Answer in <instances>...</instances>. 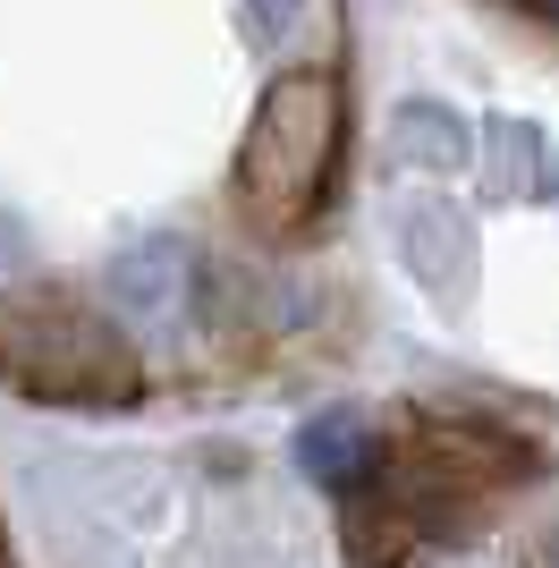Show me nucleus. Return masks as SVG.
<instances>
[{"instance_id": "423d86ee", "label": "nucleus", "mask_w": 559, "mask_h": 568, "mask_svg": "<svg viewBox=\"0 0 559 568\" xmlns=\"http://www.w3.org/2000/svg\"><path fill=\"white\" fill-rule=\"evenodd\" d=\"M9 263H26V230H18V213H0V272Z\"/></svg>"}, {"instance_id": "f257e3e1", "label": "nucleus", "mask_w": 559, "mask_h": 568, "mask_svg": "<svg viewBox=\"0 0 559 568\" xmlns=\"http://www.w3.org/2000/svg\"><path fill=\"white\" fill-rule=\"evenodd\" d=\"M136 339L77 288H0V390L18 399H136Z\"/></svg>"}, {"instance_id": "39448f33", "label": "nucleus", "mask_w": 559, "mask_h": 568, "mask_svg": "<svg viewBox=\"0 0 559 568\" xmlns=\"http://www.w3.org/2000/svg\"><path fill=\"white\" fill-rule=\"evenodd\" d=\"M297 9H305V0H246L255 34H288V26H297Z\"/></svg>"}, {"instance_id": "f03ea898", "label": "nucleus", "mask_w": 559, "mask_h": 568, "mask_svg": "<svg viewBox=\"0 0 559 568\" xmlns=\"http://www.w3.org/2000/svg\"><path fill=\"white\" fill-rule=\"evenodd\" d=\"M339 170V85L323 69H288L263 85L246 136H237V204L272 237L305 230Z\"/></svg>"}, {"instance_id": "20e7f679", "label": "nucleus", "mask_w": 559, "mask_h": 568, "mask_svg": "<svg viewBox=\"0 0 559 568\" xmlns=\"http://www.w3.org/2000/svg\"><path fill=\"white\" fill-rule=\"evenodd\" d=\"M297 458L323 475V484H356V467L373 458V442H365L356 416H314V425L297 433Z\"/></svg>"}, {"instance_id": "7ed1b4c3", "label": "nucleus", "mask_w": 559, "mask_h": 568, "mask_svg": "<svg viewBox=\"0 0 559 568\" xmlns=\"http://www.w3.org/2000/svg\"><path fill=\"white\" fill-rule=\"evenodd\" d=\"M398 162H416V170H458V162H466V119L441 111V102H407V111H398Z\"/></svg>"}]
</instances>
